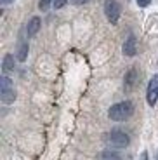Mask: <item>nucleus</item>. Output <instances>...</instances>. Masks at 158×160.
Masks as SVG:
<instances>
[{
	"mask_svg": "<svg viewBox=\"0 0 158 160\" xmlns=\"http://www.w3.org/2000/svg\"><path fill=\"white\" fill-rule=\"evenodd\" d=\"M2 70H4L5 73H7V72H12V70H14V56L7 54V56L4 58V63H2Z\"/></svg>",
	"mask_w": 158,
	"mask_h": 160,
	"instance_id": "nucleus-9",
	"label": "nucleus"
},
{
	"mask_svg": "<svg viewBox=\"0 0 158 160\" xmlns=\"http://www.w3.org/2000/svg\"><path fill=\"white\" fill-rule=\"evenodd\" d=\"M9 89H12L11 78H7V77H2V78H0V92H2V91H9Z\"/></svg>",
	"mask_w": 158,
	"mask_h": 160,
	"instance_id": "nucleus-11",
	"label": "nucleus"
},
{
	"mask_svg": "<svg viewBox=\"0 0 158 160\" xmlns=\"http://www.w3.org/2000/svg\"><path fill=\"white\" fill-rule=\"evenodd\" d=\"M120 12H122V7L116 0H106L104 2V14L106 18L111 21V23H116L120 18Z\"/></svg>",
	"mask_w": 158,
	"mask_h": 160,
	"instance_id": "nucleus-2",
	"label": "nucleus"
},
{
	"mask_svg": "<svg viewBox=\"0 0 158 160\" xmlns=\"http://www.w3.org/2000/svg\"><path fill=\"white\" fill-rule=\"evenodd\" d=\"M108 143L111 146H115V148H125L129 144V136L122 131H113L108 134Z\"/></svg>",
	"mask_w": 158,
	"mask_h": 160,
	"instance_id": "nucleus-3",
	"label": "nucleus"
},
{
	"mask_svg": "<svg viewBox=\"0 0 158 160\" xmlns=\"http://www.w3.org/2000/svg\"><path fill=\"white\" fill-rule=\"evenodd\" d=\"M146 98H148V103H150L151 106L156 103V99H158V75H155L153 78H151L150 85H148V94H146Z\"/></svg>",
	"mask_w": 158,
	"mask_h": 160,
	"instance_id": "nucleus-4",
	"label": "nucleus"
},
{
	"mask_svg": "<svg viewBox=\"0 0 158 160\" xmlns=\"http://www.w3.org/2000/svg\"><path fill=\"white\" fill-rule=\"evenodd\" d=\"M101 160H122L116 153H111V152H103L101 155Z\"/></svg>",
	"mask_w": 158,
	"mask_h": 160,
	"instance_id": "nucleus-12",
	"label": "nucleus"
},
{
	"mask_svg": "<svg viewBox=\"0 0 158 160\" xmlns=\"http://www.w3.org/2000/svg\"><path fill=\"white\" fill-rule=\"evenodd\" d=\"M66 2H68V0H54V7L56 9H61V7L66 5Z\"/></svg>",
	"mask_w": 158,
	"mask_h": 160,
	"instance_id": "nucleus-14",
	"label": "nucleus"
},
{
	"mask_svg": "<svg viewBox=\"0 0 158 160\" xmlns=\"http://www.w3.org/2000/svg\"><path fill=\"white\" fill-rule=\"evenodd\" d=\"M136 2H137L139 7H148L151 4V0H136Z\"/></svg>",
	"mask_w": 158,
	"mask_h": 160,
	"instance_id": "nucleus-15",
	"label": "nucleus"
},
{
	"mask_svg": "<svg viewBox=\"0 0 158 160\" xmlns=\"http://www.w3.org/2000/svg\"><path fill=\"white\" fill-rule=\"evenodd\" d=\"M26 56H28V44H21L19 45V49H17V59L19 61H24L26 59Z\"/></svg>",
	"mask_w": 158,
	"mask_h": 160,
	"instance_id": "nucleus-10",
	"label": "nucleus"
},
{
	"mask_svg": "<svg viewBox=\"0 0 158 160\" xmlns=\"http://www.w3.org/2000/svg\"><path fill=\"white\" fill-rule=\"evenodd\" d=\"M11 2H14V0H0V4L2 5H7V4H11Z\"/></svg>",
	"mask_w": 158,
	"mask_h": 160,
	"instance_id": "nucleus-16",
	"label": "nucleus"
},
{
	"mask_svg": "<svg viewBox=\"0 0 158 160\" xmlns=\"http://www.w3.org/2000/svg\"><path fill=\"white\" fill-rule=\"evenodd\" d=\"M52 2H54V0H40V2H38V9H40V11H47V9L51 7Z\"/></svg>",
	"mask_w": 158,
	"mask_h": 160,
	"instance_id": "nucleus-13",
	"label": "nucleus"
},
{
	"mask_svg": "<svg viewBox=\"0 0 158 160\" xmlns=\"http://www.w3.org/2000/svg\"><path fill=\"white\" fill-rule=\"evenodd\" d=\"M132 113H134V104H132L131 101H123V103L113 104L110 108V112H108V115H110V118L115 120V122H123V120L131 118Z\"/></svg>",
	"mask_w": 158,
	"mask_h": 160,
	"instance_id": "nucleus-1",
	"label": "nucleus"
},
{
	"mask_svg": "<svg viewBox=\"0 0 158 160\" xmlns=\"http://www.w3.org/2000/svg\"><path fill=\"white\" fill-rule=\"evenodd\" d=\"M136 52H137V45H136V37L131 35L129 38L125 40V44H123V54L129 58L136 56Z\"/></svg>",
	"mask_w": 158,
	"mask_h": 160,
	"instance_id": "nucleus-5",
	"label": "nucleus"
},
{
	"mask_svg": "<svg viewBox=\"0 0 158 160\" xmlns=\"http://www.w3.org/2000/svg\"><path fill=\"white\" fill-rule=\"evenodd\" d=\"M40 30V18H32L30 23L26 26V32H28V37H35Z\"/></svg>",
	"mask_w": 158,
	"mask_h": 160,
	"instance_id": "nucleus-7",
	"label": "nucleus"
},
{
	"mask_svg": "<svg viewBox=\"0 0 158 160\" xmlns=\"http://www.w3.org/2000/svg\"><path fill=\"white\" fill-rule=\"evenodd\" d=\"M0 98H2V101L4 103H14V99H16V92H14V89H9V91H2L0 92Z\"/></svg>",
	"mask_w": 158,
	"mask_h": 160,
	"instance_id": "nucleus-8",
	"label": "nucleus"
},
{
	"mask_svg": "<svg viewBox=\"0 0 158 160\" xmlns=\"http://www.w3.org/2000/svg\"><path fill=\"white\" fill-rule=\"evenodd\" d=\"M123 82H125V87H127V89H132V87H134V85L139 82V73H137V70H136V68H131V70H129V73L125 75V80H123Z\"/></svg>",
	"mask_w": 158,
	"mask_h": 160,
	"instance_id": "nucleus-6",
	"label": "nucleus"
}]
</instances>
